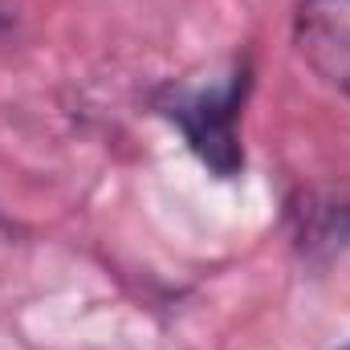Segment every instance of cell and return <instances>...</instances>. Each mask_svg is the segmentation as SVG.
Returning a JSON list of instances; mask_svg holds the SVG:
<instances>
[{
	"label": "cell",
	"instance_id": "obj_1",
	"mask_svg": "<svg viewBox=\"0 0 350 350\" xmlns=\"http://www.w3.org/2000/svg\"><path fill=\"white\" fill-rule=\"evenodd\" d=\"M241 98H245V74H232L220 86L179 90L167 102V114L183 131L187 147L216 175H237L241 163H245V151H241V139H237Z\"/></svg>",
	"mask_w": 350,
	"mask_h": 350
},
{
	"label": "cell",
	"instance_id": "obj_2",
	"mask_svg": "<svg viewBox=\"0 0 350 350\" xmlns=\"http://www.w3.org/2000/svg\"><path fill=\"white\" fill-rule=\"evenodd\" d=\"M297 53L350 98V0H306L293 21Z\"/></svg>",
	"mask_w": 350,
	"mask_h": 350
}]
</instances>
